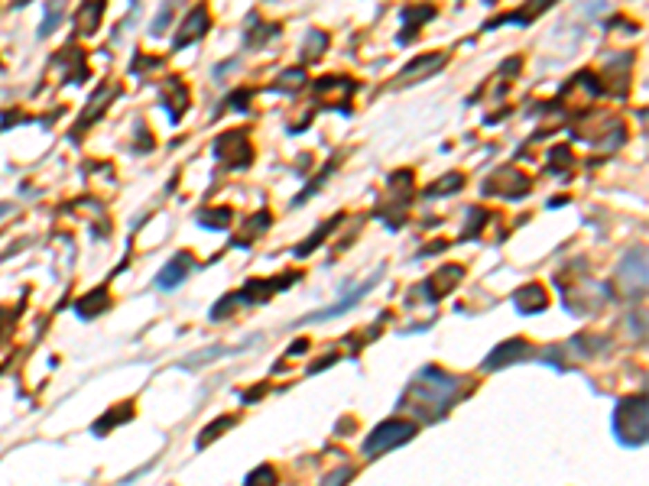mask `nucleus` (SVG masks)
Listing matches in <instances>:
<instances>
[{
	"label": "nucleus",
	"mask_w": 649,
	"mask_h": 486,
	"mask_svg": "<svg viewBox=\"0 0 649 486\" xmlns=\"http://www.w3.org/2000/svg\"><path fill=\"white\" fill-rule=\"evenodd\" d=\"M205 30H208V13H205V10H195L192 17H189V23L182 26L179 46H185V43H192V39H198Z\"/></svg>",
	"instance_id": "7"
},
{
	"label": "nucleus",
	"mask_w": 649,
	"mask_h": 486,
	"mask_svg": "<svg viewBox=\"0 0 649 486\" xmlns=\"http://www.w3.org/2000/svg\"><path fill=\"white\" fill-rule=\"evenodd\" d=\"M415 62H419V65H413L409 72L399 75V81H396V85L413 81V78H419V75H426V72H432V68H438V65H442V55H432V59H415Z\"/></svg>",
	"instance_id": "8"
},
{
	"label": "nucleus",
	"mask_w": 649,
	"mask_h": 486,
	"mask_svg": "<svg viewBox=\"0 0 649 486\" xmlns=\"http://www.w3.org/2000/svg\"><path fill=\"white\" fill-rule=\"evenodd\" d=\"M348 476H351V470H348V467H341V470H335V474H331L328 486H344V480H348Z\"/></svg>",
	"instance_id": "11"
},
{
	"label": "nucleus",
	"mask_w": 649,
	"mask_h": 486,
	"mask_svg": "<svg viewBox=\"0 0 649 486\" xmlns=\"http://www.w3.org/2000/svg\"><path fill=\"white\" fill-rule=\"evenodd\" d=\"M513 305H516V311L520 315H539V311H545L549 308V298H545V292L539 286H526V289H520L516 295H513Z\"/></svg>",
	"instance_id": "6"
},
{
	"label": "nucleus",
	"mask_w": 649,
	"mask_h": 486,
	"mask_svg": "<svg viewBox=\"0 0 649 486\" xmlns=\"http://www.w3.org/2000/svg\"><path fill=\"white\" fill-rule=\"evenodd\" d=\"M273 483H276V474H273L270 467H256L254 474L247 476L244 486H273Z\"/></svg>",
	"instance_id": "9"
},
{
	"label": "nucleus",
	"mask_w": 649,
	"mask_h": 486,
	"mask_svg": "<svg viewBox=\"0 0 649 486\" xmlns=\"http://www.w3.org/2000/svg\"><path fill=\"white\" fill-rule=\"evenodd\" d=\"M415 431H419V425H413V422H384V425H377L367 438H364V444H361V451H364V457H380V454H386V451H393L396 444H403V441H409V438H415Z\"/></svg>",
	"instance_id": "3"
},
{
	"label": "nucleus",
	"mask_w": 649,
	"mask_h": 486,
	"mask_svg": "<svg viewBox=\"0 0 649 486\" xmlns=\"http://www.w3.org/2000/svg\"><path fill=\"white\" fill-rule=\"evenodd\" d=\"M455 389H458L455 376H448V373L435 370V367H426V370L409 382L406 396L399 399V409L415 412L419 418L435 422V418H442V415L448 412V405L455 402Z\"/></svg>",
	"instance_id": "1"
},
{
	"label": "nucleus",
	"mask_w": 649,
	"mask_h": 486,
	"mask_svg": "<svg viewBox=\"0 0 649 486\" xmlns=\"http://www.w3.org/2000/svg\"><path fill=\"white\" fill-rule=\"evenodd\" d=\"M458 185H461V175H445V179L438 182V185H432L429 191H432V195H445V188H458Z\"/></svg>",
	"instance_id": "10"
},
{
	"label": "nucleus",
	"mask_w": 649,
	"mask_h": 486,
	"mask_svg": "<svg viewBox=\"0 0 649 486\" xmlns=\"http://www.w3.org/2000/svg\"><path fill=\"white\" fill-rule=\"evenodd\" d=\"M610 428L623 447H643L646 444V399L643 396H627L614 405Z\"/></svg>",
	"instance_id": "2"
},
{
	"label": "nucleus",
	"mask_w": 649,
	"mask_h": 486,
	"mask_svg": "<svg viewBox=\"0 0 649 486\" xmlns=\"http://www.w3.org/2000/svg\"><path fill=\"white\" fill-rule=\"evenodd\" d=\"M195 269V263H192V256L189 253H179L176 260H169L166 263V269L160 273V279H156V286L160 289H176V286H182L185 279H189V273Z\"/></svg>",
	"instance_id": "5"
},
{
	"label": "nucleus",
	"mask_w": 649,
	"mask_h": 486,
	"mask_svg": "<svg viewBox=\"0 0 649 486\" xmlns=\"http://www.w3.org/2000/svg\"><path fill=\"white\" fill-rule=\"evenodd\" d=\"M529 344L523 338L516 340H507V344H500V347L493 350L487 360H484V370H497V367H503V363H516V360H526L529 357Z\"/></svg>",
	"instance_id": "4"
}]
</instances>
